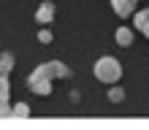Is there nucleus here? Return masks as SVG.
Wrapping results in <instances>:
<instances>
[{
    "label": "nucleus",
    "instance_id": "obj_13",
    "mask_svg": "<svg viewBox=\"0 0 149 130\" xmlns=\"http://www.w3.org/2000/svg\"><path fill=\"white\" fill-rule=\"evenodd\" d=\"M8 92H11V81L8 76H0V98H8Z\"/></svg>",
    "mask_w": 149,
    "mask_h": 130
},
{
    "label": "nucleus",
    "instance_id": "obj_11",
    "mask_svg": "<svg viewBox=\"0 0 149 130\" xmlns=\"http://www.w3.org/2000/svg\"><path fill=\"white\" fill-rule=\"evenodd\" d=\"M11 117H16V119H27L30 117V106H27V103H14V106H11Z\"/></svg>",
    "mask_w": 149,
    "mask_h": 130
},
{
    "label": "nucleus",
    "instance_id": "obj_9",
    "mask_svg": "<svg viewBox=\"0 0 149 130\" xmlns=\"http://www.w3.org/2000/svg\"><path fill=\"white\" fill-rule=\"evenodd\" d=\"M36 79H52V71H49V63H41L33 68V73L27 76V81H36ZM54 81V79H52Z\"/></svg>",
    "mask_w": 149,
    "mask_h": 130
},
{
    "label": "nucleus",
    "instance_id": "obj_10",
    "mask_svg": "<svg viewBox=\"0 0 149 130\" xmlns=\"http://www.w3.org/2000/svg\"><path fill=\"white\" fill-rule=\"evenodd\" d=\"M14 65H16V57L11 54V51H3V54H0V68H3V73H6V76L14 71Z\"/></svg>",
    "mask_w": 149,
    "mask_h": 130
},
{
    "label": "nucleus",
    "instance_id": "obj_16",
    "mask_svg": "<svg viewBox=\"0 0 149 130\" xmlns=\"http://www.w3.org/2000/svg\"><path fill=\"white\" fill-rule=\"evenodd\" d=\"M0 76H6V73H3V68H0Z\"/></svg>",
    "mask_w": 149,
    "mask_h": 130
},
{
    "label": "nucleus",
    "instance_id": "obj_12",
    "mask_svg": "<svg viewBox=\"0 0 149 130\" xmlns=\"http://www.w3.org/2000/svg\"><path fill=\"white\" fill-rule=\"evenodd\" d=\"M52 41H54V35H52V30H49V27H41V30H38V43H43V46H49Z\"/></svg>",
    "mask_w": 149,
    "mask_h": 130
},
{
    "label": "nucleus",
    "instance_id": "obj_4",
    "mask_svg": "<svg viewBox=\"0 0 149 130\" xmlns=\"http://www.w3.org/2000/svg\"><path fill=\"white\" fill-rule=\"evenodd\" d=\"M114 41H117V46H122V49H127V46H133V41H136V33H133V27H117L114 30Z\"/></svg>",
    "mask_w": 149,
    "mask_h": 130
},
{
    "label": "nucleus",
    "instance_id": "obj_15",
    "mask_svg": "<svg viewBox=\"0 0 149 130\" xmlns=\"http://www.w3.org/2000/svg\"><path fill=\"white\" fill-rule=\"evenodd\" d=\"M144 35H146V38H149V27H146V30H144Z\"/></svg>",
    "mask_w": 149,
    "mask_h": 130
},
{
    "label": "nucleus",
    "instance_id": "obj_8",
    "mask_svg": "<svg viewBox=\"0 0 149 130\" xmlns=\"http://www.w3.org/2000/svg\"><path fill=\"white\" fill-rule=\"evenodd\" d=\"M106 98H109V103L119 106V103L125 100V87H119V81H117V84H109V92H106Z\"/></svg>",
    "mask_w": 149,
    "mask_h": 130
},
{
    "label": "nucleus",
    "instance_id": "obj_2",
    "mask_svg": "<svg viewBox=\"0 0 149 130\" xmlns=\"http://www.w3.org/2000/svg\"><path fill=\"white\" fill-rule=\"evenodd\" d=\"M54 14H57V8L52 0H43V3L36 8V22L41 24V27H49L52 22H54Z\"/></svg>",
    "mask_w": 149,
    "mask_h": 130
},
{
    "label": "nucleus",
    "instance_id": "obj_14",
    "mask_svg": "<svg viewBox=\"0 0 149 130\" xmlns=\"http://www.w3.org/2000/svg\"><path fill=\"white\" fill-rule=\"evenodd\" d=\"M11 117V103H8V98H0V119Z\"/></svg>",
    "mask_w": 149,
    "mask_h": 130
},
{
    "label": "nucleus",
    "instance_id": "obj_6",
    "mask_svg": "<svg viewBox=\"0 0 149 130\" xmlns=\"http://www.w3.org/2000/svg\"><path fill=\"white\" fill-rule=\"evenodd\" d=\"M49 71H52V79H71L73 76V71L63 60H49Z\"/></svg>",
    "mask_w": 149,
    "mask_h": 130
},
{
    "label": "nucleus",
    "instance_id": "obj_1",
    "mask_svg": "<svg viewBox=\"0 0 149 130\" xmlns=\"http://www.w3.org/2000/svg\"><path fill=\"white\" fill-rule=\"evenodd\" d=\"M92 73H95V79L103 81V84H117L122 79V63L117 57H111V54H103V57L95 60Z\"/></svg>",
    "mask_w": 149,
    "mask_h": 130
},
{
    "label": "nucleus",
    "instance_id": "obj_3",
    "mask_svg": "<svg viewBox=\"0 0 149 130\" xmlns=\"http://www.w3.org/2000/svg\"><path fill=\"white\" fill-rule=\"evenodd\" d=\"M109 3H111V11L117 14V16H122V19L133 16V11L138 8V3H136V0H109Z\"/></svg>",
    "mask_w": 149,
    "mask_h": 130
},
{
    "label": "nucleus",
    "instance_id": "obj_7",
    "mask_svg": "<svg viewBox=\"0 0 149 130\" xmlns=\"http://www.w3.org/2000/svg\"><path fill=\"white\" fill-rule=\"evenodd\" d=\"M149 27V8H136L133 11V30L144 33Z\"/></svg>",
    "mask_w": 149,
    "mask_h": 130
},
{
    "label": "nucleus",
    "instance_id": "obj_5",
    "mask_svg": "<svg viewBox=\"0 0 149 130\" xmlns=\"http://www.w3.org/2000/svg\"><path fill=\"white\" fill-rule=\"evenodd\" d=\"M27 87H30V92L33 95H38V98H49L52 95V79H36V81H27Z\"/></svg>",
    "mask_w": 149,
    "mask_h": 130
}]
</instances>
